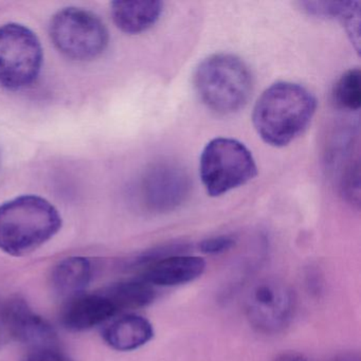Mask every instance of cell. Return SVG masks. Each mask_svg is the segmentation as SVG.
I'll use <instances>...</instances> for the list:
<instances>
[{"label":"cell","mask_w":361,"mask_h":361,"mask_svg":"<svg viewBox=\"0 0 361 361\" xmlns=\"http://www.w3.org/2000/svg\"><path fill=\"white\" fill-rule=\"evenodd\" d=\"M92 278V265L83 257H71L54 266L51 284L54 293L67 301L84 293Z\"/></svg>","instance_id":"cell-14"},{"label":"cell","mask_w":361,"mask_h":361,"mask_svg":"<svg viewBox=\"0 0 361 361\" xmlns=\"http://www.w3.org/2000/svg\"><path fill=\"white\" fill-rule=\"evenodd\" d=\"M0 329L32 350L56 348V333L54 327L33 312L24 299L16 295L0 301Z\"/></svg>","instance_id":"cell-8"},{"label":"cell","mask_w":361,"mask_h":361,"mask_svg":"<svg viewBox=\"0 0 361 361\" xmlns=\"http://www.w3.org/2000/svg\"><path fill=\"white\" fill-rule=\"evenodd\" d=\"M257 166L252 153L235 139H213L202 149L200 175L207 193L223 195L252 180Z\"/></svg>","instance_id":"cell-4"},{"label":"cell","mask_w":361,"mask_h":361,"mask_svg":"<svg viewBox=\"0 0 361 361\" xmlns=\"http://www.w3.org/2000/svg\"><path fill=\"white\" fill-rule=\"evenodd\" d=\"M61 227L58 209L45 198H14L0 204V250L12 257H24L51 240Z\"/></svg>","instance_id":"cell-2"},{"label":"cell","mask_w":361,"mask_h":361,"mask_svg":"<svg viewBox=\"0 0 361 361\" xmlns=\"http://www.w3.org/2000/svg\"><path fill=\"white\" fill-rule=\"evenodd\" d=\"M43 48L37 35L24 25L0 26V86L18 90L31 85L43 65Z\"/></svg>","instance_id":"cell-6"},{"label":"cell","mask_w":361,"mask_h":361,"mask_svg":"<svg viewBox=\"0 0 361 361\" xmlns=\"http://www.w3.org/2000/svg\"><path fill=\"white\" fill-rule=\"evenodd\" d=\"M50 37L67 58L90 61L100 56L109 45V30L92 12L82 8H65L52 18Z\"/></svg>","instance_id":"cell-5"},{"label":"cell","mask_w":361,"mask_h":361,"mask_svg":"<svg viewBox=\"0 0 361 361\" xmlns=\"http://www.w3.org/2000/svg\"><path fill=\"white\" fill-rule=\"evenodd\" d=\"M102 335L107 345L113 350L130 352L149 343L153 339L154 329L145 317L126 314L109 322Z\"/></svg>","instance_id":"cell-12"},{"label":"cell","mask_w":361,"mask_h":361,"mask_svg":"<svg viewBox=\"0 0 361 361\" xmlns=\"http://www.w3.org/2000/svg\"><path fill=\"white\" fill-rule=\"evenodd\" d=\"M103 293L111 300L117 312L145 307L156 299L154 286L141 279L117 283Z\"/></svg>","instance_id":"cell-15"},{"label":"cell","mask_w":361,"mask_h":361,"mask_svg":"<svg viewBox=\"0 0 361 361\" xmlns=\"http://www.w3.org/2000/svg\"><path fill=\"white\" fill-rule=\"evenodd\" d=\"M194 87L209 109L219 115H229L248 102L252 92V75L238 56L213 54L196 68Z\"/></svg>","instance_id":"cell-3"},{"label":"cell","mask_w":361,"mask_h":361,"mask_svg":"<svg viewBox=\"0 0 361 361\" xmlns=\"http://www.w3.org/2000/svg\"><path fill=\"white\" fill-rule=\"evenodd\" d=\"M317 100L299 84H272L255 103L252 122L262 140L282 147L303 134L314 118Z\"/></svg>","instance_id":"cell-1"},{"label":"cell","mask_w":361,"mask_h":361,"mask_svg":"<svg viewBox=\"0 0 361 361\" xmlns=\"http://www.w3.org/2000/svg\"><path fill=\"white\" fill-rule=\"evenodd\" d=\"M164 12L161 1H114L111 16L116 26L128 35L145 32L159 20Z\"/></svg>","instance_id":"cell-13"},{"label":"cell","mask_w":361,"mask_h":361,"mask_svg":"<svg viewBox=\"0 0 361 361\" xmlns=\"http://www.w3.org/2000/svg\"><path fill=\"white\" fill-rule=\"evenodd\" d=\"M0 164H1V155H0Z\"/></svg>","instance_id":"cell-21"},{"label":"cell","mask_w":361,"mask_h":361,"mask_svg":"<svg viewBox=\"0 0 361 361\" xmlns=\"http://www.w3.org/2000/svg\"><path fill=\"white\" fill-rule=\"evenodd\" d=\"M235 238L231 235H219L206 238L200 243V249L206 255H221L233 248Z\"/></svg>","instance_id":"cell-17"},{"label":"cell","mask_w":361,"mask_h":361,"mask_svg":"<svg viewBox=\"0 0 361 361\" xmlns=\"http://www.w3.org/2000/svg\"><path fill=\"white\" fill-rule=\"evenodd\" d=\"M206 267V261L202 257L179 253L140 266L139 279L152 286H179L202 276Z\"/></svg>","instance_id":"cell-10"},{"label":"cell","mask_w":361,"mask_h":361,"mask_svg":"<svg viewBox=\"0 0 361 361\" xmlns=\"http://www.w3.org/2000/svg\"><path fill=\"white\" fill-rule=\"evenodd\" d=\"M117 314L104 293H82L68 300L61 319L67 329L83 331L107 322Z\"/></svg>","instance_id":"cell-11"},{"label":"cell","mask_w":361,"mask_h":361,"mask_svg":"<svg viewBox=\"0 0 361 361\" xmlns=\"http://www.w3.org/2000/svg\"><path fill=\"white\" fill-rule=\"evenodd\" d=\"M191 190L189 175L174 164H155L143 177L141 198L143 204L156 213L175 210L187 200Z\"/></svg>","instance_id":"cell-9"},{"label":"cell","mask_w":361,"mask_h":361,"mask_svg":"<svg viewBox=\"0 0 361 361\" xmlns=\"http://www.w3.org/2000/svg\"><path fill=\"white\" fill-rule=\"evenodd\" d=\"M274 361H310V359L306 358L303 355L298 354V353H286V354L281 355Z\"/></svg>","instance_id":"cell-19"},{"label":"cell","mask_w":361,"mask_h":361,"mask_svg":"<svg viewBox=\"0 0 361 361\" xmlns=\"http://www.w3.org/2000/svg\"><path fill=\"white\" fill-rule=\"evenodd\" d=\"M329 361H360V357L359 355L353 354V353H346V354L338 355Z\"/></svg>","instance_id":"cell-20"},{"label":"cell","mask_w":361,"mask_h":361,"mask_svg":"<svg viewBox=\"0 0 361 361\" xmlns=\"http://www.w3.org/2000/svg\"><path fill=\"white\" fill-rule=\"evenodd\" d=\"M295 299L288 285L276 279H264L253 285L245 300V314L259 333L276 334L290 323Z\"/></svg>","instance_id":"cell-7"},{"label":"cell","mask_w":361,"mask_h":361,"mask_svg":"<svg viewBox=\"0 0 361 361\" xmlns=\"http://www.w3.org/2000/svg\"><path fill=\"white\" fill-rule=\"evenodd\" d=\"M23 361H73L67 355L63 354L56 348L33 350Z\"/></svg>","instance_id":"cell-18"},{"label":"cell","mask_w":361,"mask_h":361,"mask_svg":"<svg viewBox=\"0 0 361 361\" xmlns=\"http://www.w3.org/2000/svg\"><path fill=\"white\" fill-rule=\"evenodd\" d=\"M334 100L341 109L358 111L361 106V75L358 68L346 71L335 85Z\"/></svg>","instance_id":"cell-16"}]
</instances>
